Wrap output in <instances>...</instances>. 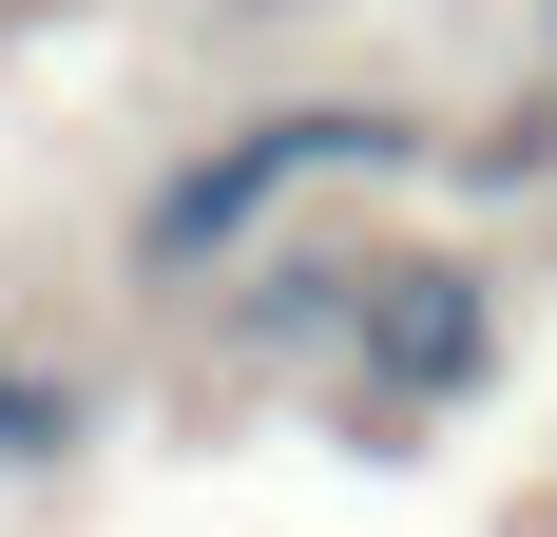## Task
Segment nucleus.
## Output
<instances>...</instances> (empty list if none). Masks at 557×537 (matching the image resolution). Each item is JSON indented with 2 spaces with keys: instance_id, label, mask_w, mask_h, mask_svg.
Wrapping results in <instances>:
<instances>
[{
  "instance_id": "1",
  "label": "nucleus",
  "mask_w": 557,
  "mask_h": 537,
  "mask_svg": "<svg viewBox=\"0 0 557 537\" xmlns=\"http://www.w3.org/2000/svg\"><path fill=\"white\" fill-rule=\"evenodd\" d=\"M385 346H404V365H481V288H385Z\"/></svg>"
}]
</instances>
